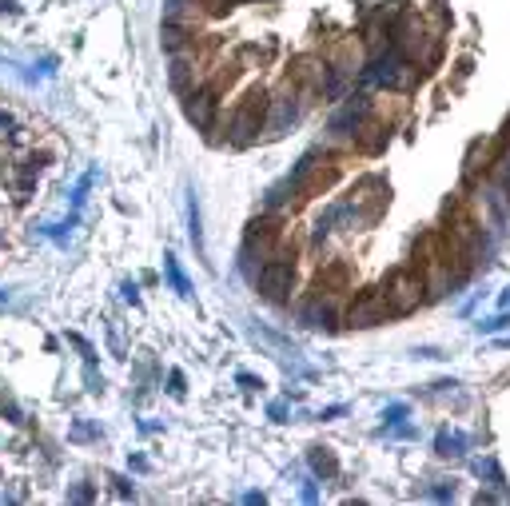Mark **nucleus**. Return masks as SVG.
<instances>
[{"mask_svg":"<svg viewBox=\"0 0 510 506\" xmlns=\"http://www.w3.org/2000/svg\"><path fill=\"white\" fill-rule=\"evenodd\" d=\"M339 175H343V164H339L335 156H319V152H311V156H303V164H299L295 175H291V192H299V199L323 196V192L335 187Z\"/></svg>","mask_w":510,"mask_h":506,"instance_id":"1","label":"nucleus"},{"mask_svg":"<svg viewBox=\"0 0 510 506\" xmlns=\"http://www.w3.org/2000/svg\"><path fill=\"white\" fill-rule=\"evenodd\" d=\"M291 284H295V247L279 244L271 251V260H263L260 275H255V287H260L263 299L283 303V299L291 295Z\"/></svg>","mask_w":510,"mask_h":506,"instance_id":"2","label":"nucleus"},{"mask_svg":"<svg viewBox=\"0 0 510 506\" xmlns=\"http://www.w3.org/2000/svg\"><path fill=\"white\" fill-rule=\"evenodd\" d=\"M387 199H391V187H387L379 175H367V180H359V184H355V192H351L347 204H343V208H335L331 215H347L351 227H355V223H371V220H379V215H383Z\"/></svg>","mask_w":510,"mask_h":506,"instance_id":"3","label":"nucleus"},{"mask_svg":"<svg viewBox=\"0 0 510 506\" xmlns=\"http://www.w3.org/2000/svg\"><path fill=\"white\" fill-rule=\"evenodd\" d=\"M423 291H427V279L415 267H398V272L387 275V284H383V299H387V307H391V315L415 311L423 303Z\"/></svg>","mask_w":510,"mask_h":506,"instance_id":"4","label":"nucleus"},{"mask_svg":"<svg viewBox=\"0 0 510 506\" xmlns=\"http://www.w3.org/2000/svg\"><path fill=\"white\" fill-rule=\"evenodd\" d=\"M267 92L263 88H251L248 96L239 100V108H236V116H231V144L236 148H248L251 140L260 136V128H263V120H267Z\"/></svg>","mask_w":510,"mask_h":506,"instance_id":"5","label":"nucleus"},{"mask_svg":"<svg viewBox=\"0 0 510 506\" xmlns=\"http://www.w3.org/2000/svg\"><path fill=\"white\" fill-rule=\"evenodd\" d=\"M283 244V223L275 215H255L248 223V235H243V255H260V260H271V251Z\"/></svg>","mask_w":510,"mask_h":506,"instance_id":"6","label":"nucleus"},{"mask_svg":"<svg viewBox=\"0 0 510 506\" xmlns=\"http://www.w3.org/2000/svg\"><path fill=\"white\" fill-rule=\"evenodd\" d=\"M387 315H391V307H387L383 291H359L347 307V327H375Z\"/></svg>","mask_w":510,"mask_h":506,"instance_id":"7","label":"nucleus"},{"mask_svg":"<svg viewBox=\"0 0 510 506\" xmlns=\"http://www.w3.org/2000/svg\"><path fill=\"white\" fill-rule=\"evenodd\" d=\"M367 116H371V104H367L363 96L351 100L347 108H343L335 120H331V132H335L339 140H355V132L363 128V120H367Z\"/></svg>","mask_w":510,"mask_h":506,"instance_id":"8","label":"nucleus"},{"mask_svg":"<svg viewBox=\"0 0 510 506\" xmlns=\"http://www.w3.org/2000/svg\"><path fill=\"white\" fill-rule=\"evenodd\" d=\"M184 112H187V120L196 124V128H212V120H215V92H212V88L187 92Z\"/></svg>","mask_w":510,"mask_h":506,"instance_id":"9","label":"nucleus"},{"mask_svg":"<svg viewBox=\"0 0 510 506\" xmlns=\"http://www.w3.org/2000/svg\"><path fill=\"white\" fill-rule=\"evenodd\" d=\"M267 120H263V128H267V136H283V128L287 124H295V116H299V108H295V96L291 92H283V96L275 100V104H267Z\"/></svg>","mask_w":510,"mask_h":506,"instance_id":"10","label":"nucleus"},{"mask_svg":"<svg viewBox=\"0 0 510 506\" xmlns=\"http://www.w3.org/2000/svg\"><path fill=\"white\" fill-rule=\"evenodd\" d=\"M327 76H331V68H327L319 56H299L295 64H291V80L295 84H307V88H323Z\"/></svg>","mask_w":510,"mask_h":506,"instance_id":"11","label":"nucleus"},{"mask_svg":"<svg viewBox=\"0 0 510 506\" xmlns=\"http://www.w3.org/2000/svg\"><path fill=\"white\" fill-rule=\"evenodd\" d=\"M387 140H391V128H387V124H379V120H363V128L359 132H355V144H359V152H383L387 148Z\"/></svg>","mask_w":510,"mask_h":506,"instance_id":"12","label":"nucleus"},{"mask_svg":"<svg viewBox=\"0 0 510 506\" xmlns=\"http://www.w3.org/2000/svg\"><path fill=\"white\" fill-rule=\"evenodd\" d=\"M495 148H498L495 140H474L471 152H467V168H462V172H467V180H474L478 172H486V168L495 164Z\"/></svg>","mask_w":510,"mask_h":506,"instance_id":"13","label":"nucleus"},{"mask_svg":"<svg viewBox=\"0 0 510 506\" xmlns=\"http://www.w3.org/2000/svg\"><path fill=\"white\" fill-rule=\"evenodd\" d=\"M347 284H351L347 263H327L323 272H319V279H315V291H319V295H335V291H343Z\"/></svg>","mask_w":510,"mask_h":506,"instance_id":"14","label":"nucleus"},{"mask_svg":"<svg viewBox=\"0 0 510 506\" xmlns=\"http://www.w3.org/2000/svg\"><path fill=\"white\" fill-rule=\"evenodd\" d=\"M311 467H315V474H323V479L339 474V462H335V455H331L327 446H311Z\"/></svg>","mask_w":510,"mask_h":506,"instance_id":"15","label":"nucleus"},{"mask_svg":"<svg viewBox=\"0 0 510 506\" xmlns=\"http://www.w3.org/2000/svg\"><path fill=\"white\" fill-rule=\"evenodd\" d=\"M163 272H168V279H172V287L180 291V295H187L192 287H187L184 272H180V263H175V255H163Z\"/></svg>","mask_w":510,"mask_h":506,"instance_id":"16","label":"nucleus"},{"mask_svg":"<svg viewBox=\"0 0 510 506\" xmlns=\"http://www.w3.org/2000/svg\"><path fill=\"white\" fill-rule=\"evenodd\" d=\"M459 446H462L459 434H438V455H462Z\"/></svg>","mask_w":510,"mask_h":506,"instance_id":"17","label":"nucleus"},{"mask_svg":"<svg viewBox=\"0 0 510 506\" xmlns=\"http://www.w3.org/2000/svg\"><path fill=\"white\" fill-rule=\"evenodd\" d=\"M192 244H196V251L203 255V232H199V208L192 204Z\"/></svg>","mask_w":510,"mask_h":506,"instance_id":"18","label":"nucleus"},{"mask_svg":"<svg viewBox=\"0 0 510 506\" xmlns=\"http://www.w3.org/2000/svg\"><path fill=\"white\" fill-rule=\"evenodd\" d=\"M199 4H208V13L212 16H224L227 8H231V0H199Z\"/></svg>","mask_w":510,"mask_h":506,"instance_id":"19","label":"nucleus"},{"mask_svg":"<svg viewBox=\"0 0 510 506\" xmlns=\"http://www.w3.org/2000/svg\"><path fill=\"white\" fill-rule=\"evenodd\" d=\"M403 415H407V407H391V411H387V415H383V419H387V422H398V419H403Z\"/></svg>","mask_w":510,"mask_h":506,"instance_id":"20","label":"nucleus"},{"mask_svg":"<svg viewBox=\"0 0 510 506\" xmlns=\"http://www.w3.org/2000/svg\"><path fill=\"white\" fill-rule=\"evenodd\" d=\"M172 395H184V375H180V371L172 375Z\"/></svg>","mask_w":510,"mask_h":506,"instance_id":"21","label":"nucleus"},{"mask_svg":"<svg viewBox=\"0 0 510 506\" xmlns=\"http://www.w3.org/2000/svg\"><path fill=\"white\" fill-rule=\"evenodd\" d=\"M239 383H243V387H248V391H255V387H263V383H260V379H251V375H239Z\"/></svg>","mask_w":510,"mask_h":506,"instance_id":"22","label":"nucleus"},{"mask_svg":"<svg viewBox=\"0 0 510 506\" xmlns=\"http://www.w3.org/2000/svg\"><path fill=\"white\" fill-rule=\"evenodd\" d=\"M0 128H8V116H4V112H0Z\"/></svg>","mask_w":510,"mask_h":506,"instance_id":"23","label":"nucleus"}]
</instances>
